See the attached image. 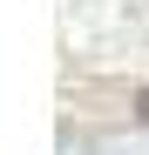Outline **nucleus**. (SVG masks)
I'll list each match as a JSON object with an SVG mask.
<instances>
[{
	"instance_id": "1",
	"label": "nucleus",
	"mask_w": 149,
	"mask_h": 155,
	"mask_svg": "<svg viewBox=\"0 0 149 155\" xmlns=\"http://www.w3.org/2000/svg\"><path fill=\"white\" fill-rule=\"evenodd\" d=\"M136 115H142V121H149V88H136Z\"/></svg>"
}]
</instances>
